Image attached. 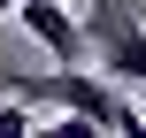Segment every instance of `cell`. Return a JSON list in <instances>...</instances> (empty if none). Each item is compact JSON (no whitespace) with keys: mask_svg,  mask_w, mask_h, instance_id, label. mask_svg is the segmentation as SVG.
<instances>
[{"mask_svg":"<svg viewBox=\"0 0 146 138\" xmlns=\"http://www.w3.org/2000/svg\"><path fill=\"white\" fill-rule=\"evenodd\" d=\"M8 92L15 100H31V108H62V115H85L92 131H146L139 100H123L115 92V77L108 69H85V61H54V69H38V77H15L8 69Z\"/></svg>","mask_w":146,"mask_h":138,"instance_id":"1","label":"cell"},{"mask_svg":"<svg viewBox=\"0 0 146 138\" xmlns=\"http://www.w3.org/2000/svg\"><path fill=\"white\" fill-rule=\"evenodd\" d=\"M85 38L92 69H108L115 85H146V23L131 0H85Z\"/></svg>","mask_w":146,"mask_h":138,"instance_id":"2","label":"cell"},{"mask_svg":"<svg viewBox=\"0 0 146 138\" xmlns=\"http://www.w3.org/2000/svg\"><path fill=\"white\" fill-rule=\"evenodd\" d=\"M15 23L69 69V61H92V38H85V23L69 15V0H15Z\"/></svg>","mask_w":146,"mask_h":138,"instance_id":"3","label":"cell"},{"mask_svg":"<svg viewBox=\"0 0 146 138\" xmlns=\"http://www.w3.org/2000/svg\"><path fill=\"white\" fill-rule=\"evenodd\" d=\"M23 131H38V123H31V100L8 92V100H0V138H23Z\"/></svg>","mask_w":146,"mask_h":138,"instance_id":"4","label":"cell"},{"mask_svg":"<svg viewBox=\"0 0 146 138\" xmlns=\"http://www.w3.org/2000/svg\"><path fill=\"white\" fill-rule=\"evenodd\" d=\"M139 115H146V85H139Z\"/></svg>","mask_w":146,"mask_h":138,"instance_id":"5","label":"cell"},{"mask_svg":"<svg viewBox=\"0 0 146 138\" xmlns=\"http://www.w3.org/2000/svg\"><path fill=\"white\" fill-rule=\"evenodd\" d=\"M8 8H15V0H0V15H8Z\"/></svg>","mask_w":146,"mask_h":138,"instance_id":"6","label":"cell"},{"mask_svg":"<svg viewBox=\"0 0 146 138\" xmlns=\"http://www.w3.org/2000/svg\"><path fill=\"white\" fill-rule=\"evenodd\" d=\"M69 8H85V0H69Z\"/></svg>","mask_w":146,"mask_h":138,"instance_id":"7","label":"cell"}]
</instances>
